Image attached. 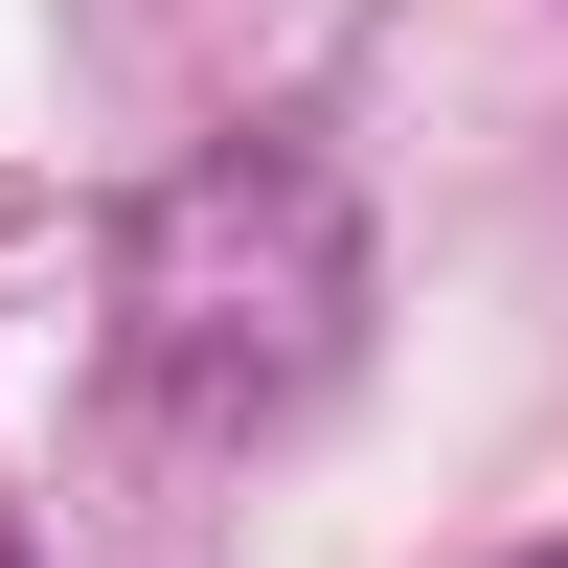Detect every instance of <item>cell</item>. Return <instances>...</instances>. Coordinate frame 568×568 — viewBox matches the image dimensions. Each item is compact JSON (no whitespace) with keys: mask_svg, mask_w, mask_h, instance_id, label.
I'll return each instance as SVG.
<instances>
[]
</instances>
